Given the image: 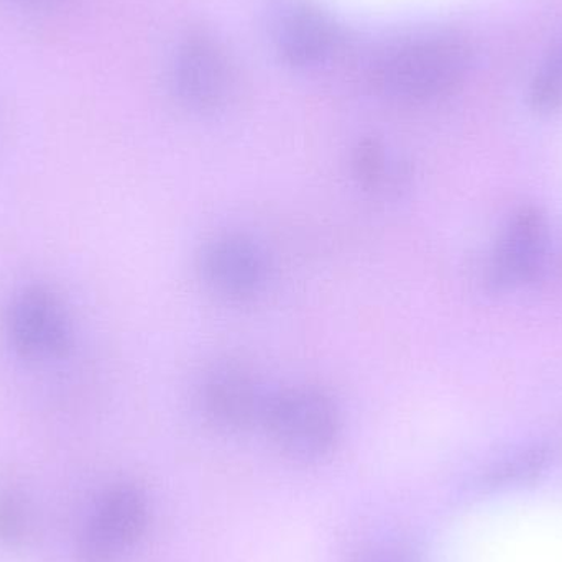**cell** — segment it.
I'll use <instances>...</instances> for the list:
<instances>
[{"label":"cell","mask_w":562,"mask_h":562,"mask_svg":"<svg viewBox=\"0 0 562 562\" xmlns=\"http://www.w3.org/2000/svg\"><path fill=\"white\" fill-rule=\"evenodd\" d=\"M350 175L357 187L373 196H398L412 180L409 165L379 138H363L350 155Z\"/></svg>","instance_id":"obj_10"},{"label":"cell","mask_w":562,"mask_h":562,"mask_svg":"<svg viewBox=\"0 0 562 562\" xmlns=\"http://www.w3.org/2000/svg\"><path fill=\"white\" fill-rule=\"evenodd\" d=\"M550 249L547 216L535 206L521 207L498 237L487 263V281L495 290H515L543 272Z\"/></svg>","instance_id":"obj_9"},{"label":"cell","mask_w":562,"mask_h":562,"mask_svg":"<svg viewBox=\"0 0 562 562\" xmlns=\"http://www.w3.org/2000/svg\"><path fill=\"white\" fill-rule=\"evenodd\" d=\"M357 562H419L418 558L400 544H380L366 551Z\"/></svg>","instance_id":"obj_13"},{"label":"cell","mask_w":562,"mask_h":562,"mask_svg":"<svg viewBox=\"0 0 562 562\" xmlns=\"http://www.w3.org/2000/svg\"><path fill=\"white\" fill-rule=\"evenodd\" d=\"M270 395L259 376L239 362L216 363L198 386V403L204 418L226 432L262 426Z\"/></svg>","instance_id":"obj_6"},{"label":"cell","mask_w":562,"mask_h":562,"mask_svg":"<svg viewBox=\"0 0 562 562\" xmlns=\"http://www.w3.org/2000/svg\"><path fill=\"white\" fill-rule=\"evenodd\" d=\"M471 48L451 33H429L390 45L370 68L373 89L398 104H426L459 88L471 68Z\"/></svg>","instance_id":"obj_1"},{"label":"cell","mask_w":562,"mask_h":562,"mask_svg":"<svg viewBox=\"0 0 562 562\" xmlns=\"http://www.w3.org/2000/svg\"><path fill=\"white\" fill-rule=\"evenodd\" d=\"M280 58L293 68H314L342 46V30L310 0H281L270 19Z\"/></svg>","instance_id":"obj_8"},{"label":"cell","mask_w":562,"mask_h":562,"mask_svg":"<svg viewBox=\"0 0 562 562\" xmlns=\"http://www.w3.org/2000/svg\"><path fill=\"white\" fill-rule=\"evenodd\" d=\"M236 65L216 40L191 35L178 46L171 65V88L178 102L196 114L223 111L237 92Z\"/></svg>","instance_id":"obj_4"},{"label":"cell","mask_w":562,"mask_h":562,"mask_svg":"<svg viewBox=\"0 0 562 562\" xmlns=\"http://www.w3.org/2000/svg\"><path fill=\"white\" fill-rule=\"evenodd\" d=\"M19 2L33 3V5H36V3L52 2V0H19Z\"/></svg>","instance_id":"obj_14"},{"label":"cell","mask_w":562,"mask_h":562,"mask_svg":"<svg viewBox=\"0 0 562 562\" xmlns=\"http://www.w3.org/2000/svg\"><path fill=\"white\" fill-rule=\"evenodd\" d=\"M150 507L140 487L119 484L99 498L78 540L79 562H117L134 550L148 527Z\"/></svg>","instance_id":"obj_5"},{"label":"cell","mask_w":562,"mask_h":562,"mask_svg":"<svg viewBox=\"0 0 562 562\" xmlns=\"http://www.w3.org/2000/svg\"><path fill=\"white\" fill-rule=\"evenodd\" d=\"M29 528L25 501L15 491L0 492V547L13 548L22 543Z\"/></svg>","instance_id":"obj_12"},{"label":"cell","mask_w":562,"mask_h":562,"mask_svg":"<svg viewBox=\"0 0 562 562\" xmlns=\"http://www.w3.org/2000/svg\"><path fill=\"white\" fill-rule=\"evenodd\" d=\"M7 334L13 349L30 360L63 356L71 327L61 301L45 286L23 288L7 310Z\"/></svg>","instance_id":"obj_7"},{"label":"cell","mask_w":562,"mask_h":562,"mask_svg":"<svg viewBox=\"0 0 562 562\" xmlns=\"http://www.w3.org/2000/svg\"><path fill=\"white\" fill-rule=\"evenodd\" d=\"M530 105L538 114H557L562 111V45L554 49L530 88Z\"/></svg>","instance_id":"obj_11"},{"label":"cell","mask_w":562,"mask_h":562,"mask_svg":"<svg viewBox=\"0 0 562 562\" xmlns=\"http://www.w3.org/2000/svg\"><path fill=\"white\" fill-rule=\"evenodd\" d=\"M196 270L203 286L229 304L259 300L272 280L269 254L244 233L211 237L198 254Z\"/></svg>","instance_id":"obj_3"},{"label":"cell","mask_w":562,"mask_h":562,"mask_svg":"<svg viewBox=\"0 0 562 562\" xmlns=\"http://www.w3.org/2000/svg\"><path fill=\"white\" fill-rule=\"evenodd\" d=\"M262 428L281 454L293 461L316 462L336 449L342 416L323 389L293 385L270 395Z\"/></svg>","instance_id":"obj_2"}]
</instances>
